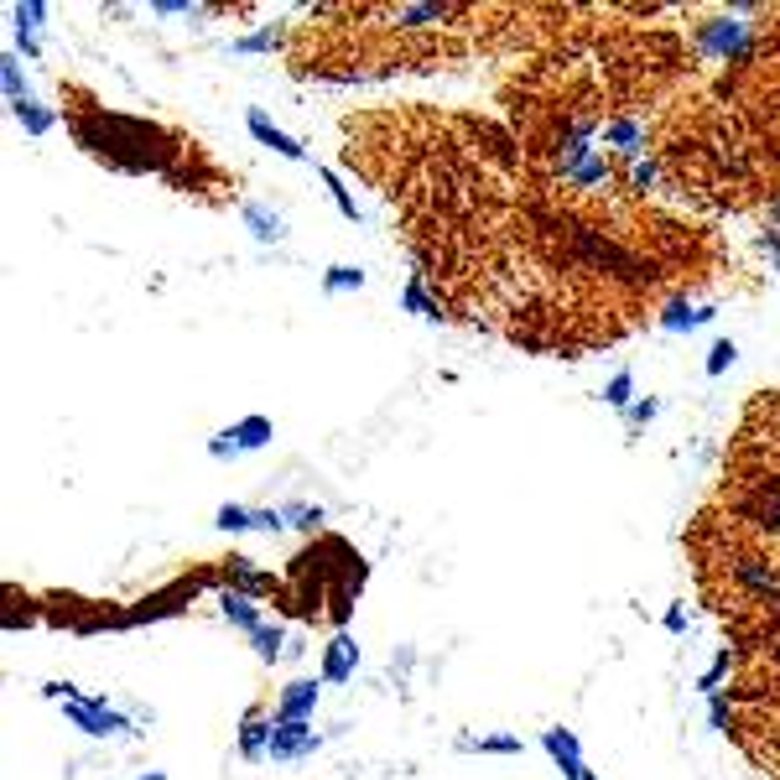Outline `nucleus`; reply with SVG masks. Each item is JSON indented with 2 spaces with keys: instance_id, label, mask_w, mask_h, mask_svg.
I'll list each match as a JSON object with an SVG mask.
<instances>
[{
  "instance_id": "nucleus-1",
  "label": "nucleus",
  "mask_w": 780,
  "mask_h": 780,
  "mask_svg": "<svg viewBox=\"0 0 780 780\" xmlns=\"http://www.w3.org/2000/svg\"><path fill=\"white\" fill-rule=\"evenodd\" d=\"M68 130L73 141L84 146L89 156H99L104 167L120 172H162L167 182L177 177V162H188V146H182L172 130L151 125L141 115H120V110H99L89 99H68Z\"/></svg>"
},
{
  "instance_id": "nucleus-2",
  "label": "nucleus",
  "mask_w": 780,
  "mask_h": 780,
  "mask_svg": "<svg viewBox=\"0 0 780 780\" xmlns=\"http://www.w3.org/2000/svg\"><path fill=\"white\" fill-rule=\"evenodd\" d=\"M754 6H728L723 16H708L692 26V47L697 58H713V63H749L754 47H760V32H754Z\"/></svg>"
},
{
  "instance_id": "nucleus-3",
  "label": "nucleus",
  "mask_w": 780,
  "mask_h": 780,
  "mask_svg": "<svg viewBox=\"0 0 780 780\" xmlns=\"http://www.w3.org/2000/svg\"><path fill=\"white\" fill-rule=\"evenodd\" d=\"M63 718L78 728V734H89V739H110V734L136 739V723H130L110 697H89V692H78V697L63 702Z\"/></svg>"
},
{
  "instance_id": "nucleus-4",
  "label": "nucleus",
  "mask_w": 780,
  "mask_h": 780,
  "mask_svg": "<svg viewBox=\"0 0 780 780\" xmlns=\"http://www.w3.org/2000/svg\"><path fill=\"white\" fill-rule=\"evenodd\" d=\"M271 437H276V427L266 422V416H240V422H234V427H224V432H214V437H208V458H219V463H229V458H245V453L271 448Z\"/></svg>"
},
{
  "instance_id": "nucleus-5",
  "label": "nucleus",
  "mask_w": 780,
  "mask_h": 780,
  "mask_svg": "<svg viewBox=\"0 0 780 780\" xmlns=\"http://www.w3.org/2000/svg\"><path fill=\"white\" fill-rule=\"evenodd\" d=\"M47 16H52V6L47 0H16V6H6V21H11V52L16 58H42V47H47Z\"/></svg>"
},
{
  "instance_id": "nucleus-6",
  "label": "nucleus",
  "mask_w": 780,
  "mask_h": 780,
  "mask_svg": "<svg viewBox=\"0 0 780 780\" xmlns=\"http://www.w3.org/2000/svg\"><path fill=\"white\" fill-rule=\"evenodd\" d=\"M598 141L614 151L619 167H635L640 156H650V130H645L640 115H609L604 125H598Z\"/></svg>"
},
{
  "instance_id": "nucleus-7",
  "label": "nucleus",
  "mask_w": 780,
  "mask_h": 780,
  "mask_svg": "<svg viewBox=\"0 0 780 780\" xmlns=\"http://www.w3.org/2000/svg\"><path fill=\"white\" fill-rule=\"evenodd\" d=\"M323 739L312 734V723H286V718H271V760L281 765H297L307 754H318Z\"/></svg>"
},
{
  "instance_id": "nucleus-8",
  "label": "nucleus",
  "mask_w": 780,
  "mask_h": 780,
  "mask_svg": "<svg viewBox=\"0 0 780 780\" xmlns=\"http://www.w3.org/2000/svg\"><path fill=\"white\" fill-rule=\"evenodd\" d=\"M728 578H734V588H744L749 598H760V604H780V572L760 557H734V567H728Z\"/></svg>"
},
{
  "instance_id": "nucleus-9",
  "label": "nucleus",
  "mask_w": 780,
  "mask_h": 780,
  "mask_svg": "<svg viewBox=\"0 0 780 780\" xmlns=\"http://www.w3.org/2000/svg\"><path fill=\"white\" fill-rule=\"evenodd\" d=\"M245 125H250V136L266 146V151H276L281 162H312L307 156V141H297V136H286V130L266 115V110H245Z\"/></svg>"
},
{
  "instance_id": "nucleus-10",
  "label": "nucleus",
  "mask_w": 780,
  "mask_h": 780,
  "mask_svg": "<svg viewBox=\"0 0 780 780\" xmlns=\"http://www.w3.org/2000/svg\"><path fill=\"white\" fill-rule=\"evenodd\" d=\"M713 318H718L713 302H692V297H682V292L666 297L661 312H656V323H661L666 333H676V338H682V333H697L702 323H713Z\"/></svg>"
},
{
  "instance_id": "nucleus-11",
  "label": "nucleus",
  "mask_w": 780,
  "mask_h": 780,
  "mask_svg": "<svg viewBox=\"0 0 780 780\" xmlns=\"http://www.w3.org/2000/svg\"><path fill=\"white\" fill-rule=\"evenodd\" d=\"M318 697H323V676H297V682L281 687V702L271 718H286V723H312L318 713Z\"/></svg>"
},
{
  "instance_id": "nucleus-12",
  "label": "nucleus",
  "mask_w": 780,
  "mask_h": 780,
  "mask_svg": "<svg viewBox=\"0 0 780 780\" xmlns=\"http://www.w3.org/2000/svg\"><path fill=\"white\" fill-rule=\"evenodd\" d=\"M541 749L546 754H552V765L562 770V780H583L588 775V760H583V739L578 734H572V728H546V734H541Z\"/></svg>"
},
{
  "instance_id": "nucleus-13",
  "label": "nucleus",
  "mask_w": 780,
  "mask_h": 780,
  "mask_svg": "<svg viewBox=\"0 0 780 780\" xmlns=\"http://www.w3.org/2000/svg\"><path fill=\"white\" fill-rule=\"evenodd\" d=\"M240 224L250 229L255 245H281L286 240V214H281V208H271V203H260V198L240 203Z\"/></svg>"
},
{
  "instance_id": "nucleus-14",
  "label": "nucleus",
  "mask_w": 780,
  "mask_h": 780,
  "mask_svg": "<svg viewBox=\"0 0 780 780\" xmlns=\"http://www.w3.org/2000/svg\"><path fill=\"white\" fill-rule=\"evenodd\" d=\"M359 671V645L338 630L328 645H323V687H344L349 676Z\"/></svg>"
},
{
  "instance_id": "nucleus-15",
  "label": "nucleus",
  "mask_w": 780,
  "mask_h": 780,
  "mask_svg": "<svg viewBox=\"0 0 780 780\" xmlns=\"http://www.w3.org/2000/svg\"><path fill=\"white\" fill-rule=\"evenodd\" d=\"M281 47H286V26L271 21V26H255V32L234 37L224 52H229V58H271V52H281Z\"/></svg>"
},
{
  "instance_id": "nucleus-16",
  "label": "nucleus",
  "mask_w": 780,
  "mask_h": 780,
  "mask_svg": "<svg viewBox=\"0 0 780 780\" xmlns=\"http://www.w3.org/2000/svg\"><path fill=\"white\" fill-rule=\"evenodd\" d=\"M224 572H229V583L224 588H234V593H245V598H266V593H281V583L276 578H266V572H260L255 562H224Z\"/></svg>"
},
{
  "instance_id": "nucleus-17",
  "label": "nucleus",
  "mask_w": 780,
  "mask_h": 780,
  "mask_svg": "<svg viewBox=\"0 0 780 780\" xmlns=\"http://www.w3.org/2000/svg\"><path fill=\"white\" fill-rule=\"evenodd\" d=\"M219 609H224V619L234 624V630H245V640L260 630V624H271L266 614L255 609V598H245V593H234V588H219Z\"/></svg>"
},
{
  "instance_id": "nucleus-18",
  "label": "nucleus",
  "mask_w": 780,
  "mask_h": 780,
  "mask_svg": "<svg viewBox=\"0 0 780 780\" xmlns=\"http://www.w3.org/2000/svg\"><path fill=\"white\" fill-rule=\"evenodd\" d=\"M401 312H416V318H427L432 328L448 323V312L432 302V292H427V281H422V276H411V281L401 286Z\"/></svg>"
},
{
  "instance_id": "nucleus-19",
  "label": "nucleus",
  "mask_w": 780,
  "mask_h": 780,
  "mask_svg": "<svg viewBox=\"0 0 780 780\" xmlns=\"http://www.w3.org/2000/svg\"><path fill=\"white\" fill-rule=\"evenodd\" d=\"M240 754H245V760H271V718L266 713H245V723H240Z\"/></svg>"
},
{
  "instance_id": "nucleus-20",
  "label": "nucleus",
  "mask_w": 780,
  "mask_h": 780,
  "mask_svg": "<svg viewBox=\"0 0 780 780\" xmlns=\"http://www.w3.org/2000/svg\"><path fill=\"white\" fill-rule=\"evenodd\" d=\"M11 115H16V125H21L32 141H37V136H47V130L58 125V115H52L42 99H21V104H11Z\"/></svg>"
},
{
  "instance_id": "nucleus-21",
  "label": "nucleus",
  "mask_w": 780,
  "mask_h": 780,
  "mask_svg": "<svg viewBox=\"0 0 780 780\" xmlns=\"http://www.w3.org/2000/svg\"><path fill=\"white\" fill-rule=\"evenodd\" d=\"M0 89H6V104L32 99V89H26V63L16 52H0Z\"/></svg>"
},
{
  "instance_id": "nucleus-22",
  "label": "nucleus",
  "mask_w": 780,
  "mask_h": 780,
  "mask_svg": "<svg viewBox=\"0 0 780 780\" xmlns=\"http://www.w3.org/2000/svg\"><path fill=\"white\" fill-rule=\"evenodd\" d=\"M318 182H323V188H328V198H333V208H338V214H344L349 224H364V208L349 198V188H344V177H338L333 167H318Z\"/></svg>"
},
{
  "instance_id": "nucleus-23",
  "label": "nucleus",
  "mask_w": 780,
  "mask_h": 780,
  "mask_svg": "<svg viewBox=\"0 0 780 780\" xmlns=\"http://www.w3.org/2000/svg\"><path fill=\"white\" fill-rule=\"evenodd\" d=\"M214 526H219L224 536H245V531H260V510H250V505H219Z\"/></svg>"
},
{
  "instance_id": "nucleus-24",
  "label": "nucleus",
  "mask_w": 780,
  "mask_h": 780,
  "mask_svg": "<svg viewBox=\"0 0 780 780\" xmlns=\"http://www.w3.org/2000/svg\"><path fill=\"white\" fill-rule=\"evenodd\" d=\"M624 182H630V188L645 198V193H656L661 182H666V172H661V162H656V156H640L635 167H624Z\"/></svg>"
},
{
  "instance_id": "nucleus-25",
  "label": "nucleus",
  "mask_w": 780,
  "mask_h": 780,
  "mask_svg": "<svg viewBox=\"0 0 780 780\" xmlns=\"http://www.w3.org/2000/svg\"><path fill=\"white\" fill-rule=\"evenodd\" d=\"M323 292L328 297L364 292V266H323Z\"/></svg>"
},
{
  "instance_id": "nucleus-26",
  "label": "nucleus",
  "mask_w": 780,
  "mask_h": 780,
  "mask_svg": "<svg viewBox=\"0 0 780 780\" xmlns=\"http://www.w3.org/2000/svg\"><path fill=\"white\" fill-rule=\"evenodd\" d=\"M250 650H255L266 666L281 661V656H286V630H281V624H260V630L250 635Z\"/></svg>"
},
{
  "instance_id": "nucleus-27",
  "label": "nucleus",
  "mask_w": 780,
  "mask_h": 780,
  "mask_svg": "<svg viewBox=\"0 0 780 780\" xmlns=\"http://www.w3.org/2000/svg\"><path fill=\"white\" fill-rule=\"evenodd\" d=\"M281 520H286V531H318L328 510L323 505H281Z\"/></svg>"
},
{
  "instance_id": "nucleus-28",
  "label": "nucleus",
  "mask_w": 780,
  "mask_h": 780,
  "mask_svg": "<svg viewBox=\"0 0 780 780\" xmlns=\"http://www.w3.org/2000/svg\"><path fill=\"white\" fill-rule=\"evenodd\" d=\"M468 754H520L526 749V739H515V734H484V739H463Z\"/></svg>"
},
{
  "instance_id": "nucleus-29",
  "label": "nucleus",
  "mask_w": 780,
  "mask_h": 780,
  "mask_svg": "<svg viewBox=\"0 0 780 780\" xmlns=\"http://www.w3.org/2000/svg\"><path fill=\"white\" fill-rule=\"evenodd\" d=\"M734 359H739V344H734V338H713L708 364H702V370H708V375L718 380V375H728V370H734Z\"/></svg>"
},
{
  "instance_id": "nucleus-30",
  "label": "nucleus",
  "mask_w": 780,
  "mask_h": 780,
  "mask_svg": "<svg viewBox=\"0 0 780 780\" xmlns=\"http://www.w3.org/2000/svg\"><path fill=\"white\" fill-rule=\"evenodd\" d=\"M604 401H609L614 411H630V406H635V375H630V370H619V375L604 385Z\"/></svg>"
},
{
  "instance_id": "nucleus-31",
  "label": "nucleus",
  "mask_w": 780,
  "mask_h": 780,
  "mask_svg": "<svg viewBox=\"0 0 780 780\" xmlns=\"http://www.w3.org/2000/svg\"><path fill=\"white\" fill-rule=\"evenodd\" d=\"M708 723L718 728V734L734 728V692H708Z\"/></svg>"
},
{
  "instance_id": "nucleus-32",
  "label": "nucleus",
  "mask_w": 780,
  "mask_h": 780,
  "mask_svg": "<svg viewBox=\"0 0 780 780\" xmlns=\"http://www.w3.org/2000/svg\"><path fill=\"white\" fill-rule=\"evenodd\" d=\"M728 671H734V650H718V656H713V666H708V671H702V682H697V692H702V697H708V692H718Z\"/></svg>"
},
{
  "instance_id": "nucleus-33",
  "label": "nucleus",
  "mask_w": 780,
  "mask_h": 780,
  "mask_svg": "<svg viewBox=\"0 0 780 780\" xmlns=\"http://www.w3.org/2000/svg\"><path fill=\"white\" fill-rule=\"evenodd\" d=\"M624 416H630V437H640V427H650V422H656V416H661V401L656 396H640L630 411H624Z\"/></svg>"
},
{
  "instance_id": "nucleus-34",
  "label": "nucleus",
  "mask_w": 780,
  "mask_h": 780,
  "mask_svg": "<svg viewBox=\"0 0 780 780\" xmlns=\"http://www.w3.org/2000/svg\"><path fill=\"white\" fill-rule=\"evenodd\" d=\"M661 624H666V630H671V635H687V630H692V614H687L682 604H671V609L661 614Z\"/></svg>"
},
{
  "instance_id": "nucleus-35",
  "label": "nucleus",
  "mask_w": 780,
  "mask_h": 780,
  "mask_svg": "<svg viewBox=\"0 0 780 780\" xmlns=\"http://www.w3.org/2000/svg\"><path fill=\"white\" fill-rule=\"evenodd\" d=\"M760 255L770 260L775 276H780V234H775V229H765V234H760Z\"/></svg>"
},
{
  "instance_id": "nucleus-36",
  "label": "nucleus",
  "mask_w": 780,
  "mask_h": 780,
  "mask_svg": "<svg viewBox=\"0 0 780 780\" xmlns=\"http://www.w3.org/2000/svg\"><path fill=\"white\" fill-rule=\"evenodd\" d=\"M42 697H52V702H68V697H78V687H73V682H42Z\"/></svg>"
},
{
  "instance_id": "nucleus-37",
  "label": "nucleus",
  "mask_w": 780,
  "mask_h": 780,
  "mask_svg": "<svg viewBox=\"0 0 780 780\" xmlns=\"http://www.w3.org/2000/svg\"><path fill=\"white\" fill-rule=\"evenodd\" d=\"M141 780H167V775H162V770H146V775H141Z\"/></svg>"
},
{
  "instance_id": "nucleus-38",
  "label": "nucleus",
  "mask_w": 780,
  "mask_h": 780,
  "mask_svg": "<svg viewBox=\"0 0 780 780\" xmlns=\"http://www.w3.org/2000/svg\"><path fill=\"white\" fill-rule=\"evenodd\" d=\"M770 219H775V224H780V198H775V203H770Z\"/></svg>"
},
{
  "instance_id": "nucleus-39",
  "label": "nucleus",
  "mask_w": 780,
  "mask_h": 780,
  "mask_svg": "<svg viewBox=\"0 0 780 780\" xmlns=\"http://www.w3.org/2000/svg\"><path fill=\"white\" fill-rule=\"evenodd\" d=\"M583 780H598V775H593V770H588V775H583Z\"/></svg>"
}]
</instances>
